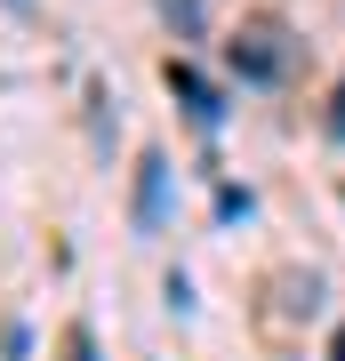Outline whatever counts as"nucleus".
I'll return each mask as SVG.
<instances>
[{
    "label": "nucleus",
    "mask_w": 345,
    "mask_h": 361,
    "mask_svg": "<svg viewBox=\"0 0 345 361\" xmlns=\"http://www.w3.org/2000/svg\"><path fill=\"white\" fill-rule=\"evenodd\" d=\"M233 65H241L249 80H273V73H282V32H273V25H249L241 40H233Z\"/></svg>",
    "instance_id": "obj_1"
},
{
    "label": "nucleus",
    "mask_w": 345,
    "mask_h": 361,
    "mask_svg": "<svg viewBox=\"0 0 345 361\" xmlns=\"http://www.w3.org/2000/svg\"><path fill=\"white\" fill-rule=\"evenodd\" d=\"M169 89H177V97H185V104H193L201 121H217V97H209V80L193 73V65H169Z\"/></svg>",
    "instance_id": "obj_2"
},
{
    "label": "nucleus",
    "mask_w": 345,
    "mask_h": 361,
    "mask_svg": "<svg viewBox=\"0 0 345 361\" xmlns=\"http://www.w3.org/2000/svg\"><path fill=\"white\" fill-rule=\"evenodd\" d=\"M153 209H161V153H153V161H145V201H137V217H145V225H153Z\"/></svg>",
    "instance_id": "obj_3"
},
{
    "label": "nucleus",
    "mask_w": 345,
    "mask_h": 361,
    "mask_svg": "<svg viewBox=\"0 0 345 361\" xmlns=\"http://www.w3.org/2000/svg\"><path fill=\"white\" fill-rule=\"evenodd\" d=\"M337 137H345V89H337Z\"/></svg>",
    "instance_id": "obj_4"
},
{
    "label": "nucleus",
    "mask_w": 345,
    "mask_h": 361,
    "mask_svg": "<svg viewBox=\"0 0 345 361\" xmlns=\"http://www.w3.org/2000/svg\"><path fill=\"white\" fill-rule=\"evenodd\" d=\"M337 361H345V337H337Z\"/></svg>",
    "instance_id": "obj_5"
}]
</instances>
